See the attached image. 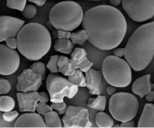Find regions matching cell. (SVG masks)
I'll return each instance as SVG.
<instances>
[{
    "mask_svg": "<svg viewBox=\"0 0 154 128\" xmlns=\"http://www.w3.org/2000/svg\"><path fill=\"white\" fill-rule=\"evenodd\" d=\"M6 1H7L6 5L8 7L22 11L26 4L27 0H6Z\"/></svg>",
    "mask_w": 154,
    "mask_h": 128,
    "instance_id": "28",
    "label": "cell"
},
{
    "mask_svg": "<svg viewBox=\"0 0 154 128\" xmlns=\"http://www.w3.org/2000/svg\"><path fill=\"white\" fill-rule=\"evenodd\" d=\"M120 127L122 128H132L135 127V121L133 119L130 120V121H125V122H122L120 124Z\"/></svg>",
    "mask_w": 154,
    "mask_h": 128,
    "instance_id": "37",
    "label": "cell"
},
{
    "mask_svg": "<svg viewBox=\"0 0 154 128\" xmlns=\"http://www.w3.org/2000/svg\"><path fill=\"white\" fill-rule=\"evenodd\" d=\"M85 1H99L101 0H85Z\"/></svg>",
    "mask_w": 154,
    "mask_h": 128,
    "instance_id": "44",
    "label": "cell"
},
{
    "mask_svg": "<svg viewBox=\"0 0 154 128\" xmlns=\"http://www.w3.org/2000/svg\"><path fill=\"white\" fill-rule=\"evenodd\" d=\"M50 106L53 110L57 111L59 115H63L67 109V105L64 101L62 102V103H52Z\"/></svg>",
    "mask_w": 154,
    "mask_h": 128,
    "instance_id": "32",
    "label": "cell"
},
{
    "mask_svg": "<svg viewBox=\"0 0 154 128\" xmlns=\"http://www.w3.org/2000/svg\"><path fill=\"white\" fill-rule=\"evenodd\" d=\"M18 116H19V113L17 111H8V112H5L2 114L3 120L7 122H11Z\"/></svg>",
    "mask_w": 154,
    "mask_h": 128,
    "instance_id": "34",
    "label": "cell"
},
{
    "mask_svg": "<svg viewBox=\"0 0 154 128\" xmlns=\"http://www.w3.org/2000/svg\"><path fill=\"white\" fill-rule=\"evenodd\" d=\"M71 31H65V30L58 29L57 31V38H66L70 39Z\"/></svg>",
    "mask_w": 154,
    "mask_h": 128,
    "instance_id": "36",
    "label": "cell"
},
{
    "mask_svg": "<svg viewBox=\"0 0 154 128\" xmlns=\"http://www.w3.org/2000/svg\"><path fill=\"white\" fill-rule=\"evenodd\" d=\"M6 45L8 46L11 49H15L17 47V38L15 37H10L5 40Z\"/></svg>",
    "mask_w": 154,
    "mask_h": 128,
    "instance_id": "35",
    "label": "cell"
},
{
    "mask_svg": "<svg viewBox=\"0 0 154 128\" xmlns=\"http://www.w3.org/2000/svg\"><path fill=\"white\" fill-rule=\"evenodd\" d=\"M152 88H154V84H152Z\"/></svg>",
    "mask_w": 154,
    "mask_h": 128,
    "instance_id": "46",
    "label": "cell"
},
{
    "mask_svg": "<svg viewBox=\"0 0 154 128\" xmlns=\"http://www.w3.org/2000/svg\"><path fill=\"white\" fill-rule=\"evenodd\" d=\"M84 11L78 3L63 1L56 4L49 13V22L56 29L72 31L83 21Z\"/></svg>",
    "mask_w": 154,
    "mask_h": 128,
    "instance_id": "4",
    "label": "cell"
},
{
    "mask_svg": "<svg viewBox=\"0 0 154 128\" xmlns=\"http://www.w3.org/2000/svg\"><path fill=\"white\" fill-rule=\"evenodd\" d=\"M42 85V79L40 75L33 72L29 68L25 69L17 76L16 89L21 92L37 91Z\"/></svg>",
    "mask_w": 154,
    "mask_h": 128,
    "instance_id": "11",
    "label": "cell"
},
{
    "mask_svg": "<svg viewBox=\"0 0 154 128\" xmlns=\"http://www.w3.org/2000/svg\"><path fill=\"white\" fill-rule=\"evenodd\" d=\"M138 127L154 128V104L146 103L138 121Z\"/></svg>",
    "mask_w": 154,
    "mask_h": 128,
    "instance_id": "18",
    "label": "cell"
},
{
    "mask_svg": "<svg viewBox=\"0 0 154 128\" xmlns=\"http://www.w3.org/2000/svg\"><path fill=\"white\" fill-rule=\"evenodd\" d=\"M20 55L15 49L7 45L0 44V74L8 76L13 74L20 66Z\"/></svg>",
    "mask_w": 154,
    "mask_h": 128,
    "instance_id": "10",
    "label": "cell"
},
{
    "mask_svg": "<svg viewBox=\"0 0 154 128\" xmlns=\"http://www.w3.org/2000/svg\"><path fill=\"white\" fill-rule=\"evenodd\" d=\"M95 121L96 125L100 128H111L114 125L113 118L109 115L102 112L96 114Z\"/></svg>",
    "mask_w": 154,
    "mask_h": 128,
    "instance_id": "22",
    "label": "cell"
},
{
    "mask_svg": "<svg viewBox=\"0 0 154 128\" xmlns=\"http://www.w3.org/2000/svg\"><path fill=\"white\" fill-rule=\"evenodd\" d=\"M102 75L108 84L124 88L132 82V70L126 60L115 55H108L102 64Z\"/></svg>",
    "mask_w": 154,
    "mask_h": 128,
    "instance_id": "5",
    "label": "cell"
},
{
    "mask_svg": "<svg viewBox=\"0 0 154 128\" xmlns=\"http://www.w3.org/2000/svg\"><path fill=\"white\" fill-rule=\"evenodd\" d=\"M126 61L135 71L144 70L154 56V21L138 27L125 46Z\"/></svg>",
    "mask_w": 154,
    "mask_h": 128,
    "instance_id": "2",
    "label": "cell"
},
{
    "mask_svg": "<svg viewBox=\"0 0 154 128\" xmlns=\"http://www.w3.org/2000/svg\"><path fill=\"white\" fill-rule=\"evenodd\" d=\"M51 110H53V109H51V106H49V105L47 104V103L43 101H38V103H37V106L35 108L36 112L42 115V116H44L47 112Z\"/></svg>",
    "mask_w": 154,
    "mask_h": 128,
    "instance_id": "31",
    "label": "cell"
},
{
    "mask_svg": "<svg viewBox=\"0 0 154 128\" xmlns=\"http://www.w3.org/2000/svg\"><path fill=\"white\" fill-rule=\"evenodd\" d=\"M62 118L63 127L66 128H88L92 127L88 110L80 106L67 107Z\"/></svg>",
    "mask_w": 154,
    "mask_h": 128,
    "instance_id": "9",
    "label": "cell"
},
{
    "mask_svg": "<svg viewBox=\"0 0 154 128\" xmlns=\"http://www.w3.org/2000/svg\"><path fill=\"white\" fill-rule=\"evenodd\" d=\"M139 109V102L135 95L127 92L114 93L109 100L111 116L120 122L134 119Z\"/></svg>",
    "mask_w": 154,
    "mask_h": 128,
    "instance_id": "6",
    "label": "cell"
},
{
    "mask_svg": "<svg viewBox=\"0 0 154 128\" xmlns=\"http://www.w3.org/2000/svg\"><path fill=\"white\" fill-rule=\"evenodd\" d=\"M71 40L74 44L83 45L88 39V34L84 29L80 30L78 32L71 33Z\"/></svg>",
    "mask_w": 154,
    "mask_h": 128,
    "instance_id": "26",
    "label": "cell"
},
{
    "mask_svg": "<svg viewBox=\"0 0 154 128\" xmlns=\"http://www.w3.org/2000/svg\"><path fill=\"white\" fill-rule=\"evenodd\" d=\"M57 64H58L59 72L63 73L64 76H69L70 75H72L76 70V69L72 65L70 58L64 56V55L59 56Z\"/></svg>",
    "mask_w": 154,
    "mask_h": 128,
    "instance_id": "19",
    "label": "cell"
},
{
    "mask_svg": "<svg viewBox=\"0 0 154 128\" xmlns=\"http://www.w3.org/2000/svg\"><path fill=\"white\" fill-rule=\"evenodd\" d=\"M40 95L42 97V99L40 100V101H43L45 102V103H48V101L50 100V95H48V94H47L45 91H41Z\"/></svg>",
    "mask_w": 154,
    "mask_h": 128,
    "instance_id": "39",
    "label": "cell"
},
{
    "mask_svg": "<svg viewBox=\"0 0 154 128\" xmlns=\"http://www.w3.org/2000/svg\"><path fill=\"white\" fill-rule=\"evenodd\" d=\"M44 119H45L46 127L58 128L63 127V123L57 112L53 110L49 111L44 115Z\"/></svg>",
    "mask_w": 154,
    "mask_h": 128,
    "instance_id": "21",
    "label": "cell"
},
{
    "mask_svg": "<svg viewBox=\"0 0 154 128\" xmlns=\"http://www.w3.org/2000/svg\"><path fill=\"white\" fill-rule=\"evenodd\" d=\"M15 106V101L12 97L9 96H1L0 97V111L8 112L13 110Z\"/></svg>",
    "mask_w": 154,
    "mask_h": 128,
    "instance_id": "25",
    "label": "cell"
},
{
    "mask_svg": "<svg viewBox=\"0 0 154 128\" xmlns=\"http://www.w3.org/2000/svg\"><path fill=\"white\" fill-rule=\"evenodd\" d=\"M146 100L149 102H153L154 101V91L153 89H151V91L147 94L145 95Z\"/></svg>",
    "mask_w": 154,
    "mask_h": 128,
    "instance_id": "40",
    "label": "cell"
},
{
    "mask_svg": "<svg viewBox=\"0 0 154 128\" xmlns=\"http://www.w3.org/2000/svg\"><path fill=\"white\" fill-rule=\"evenodd\" d=\"M114 55L117 57H120L122 58L124 56V52H125V48H114Z\"/></svg>",
    "mask_w": 154,
    "mask_h": 128,
    "instance_id": "38",
    "label": "cell"
},
{
    "mask_svg": "<svg viewBox=\"0 0 154 128\" xmlns=\"http://www.w3.org/2000/svg\"><path fill=\"white\" fill-rule=\"evenodd\" d=\"M87 53L83 48H75L71 52V62L75 69H79L83 72H87L92 67L93 63L88 60Z\"/></svg>",
    "mask_w": 154,
    "mask_h": 128,
    "instance_id": "15",
    "label": "cell"
},
{
    "mask_svg": "<svg viewBox=\"0 0 154 128\" xmlns=\"http://www.w3.org/2000/svg\"><path fill=\"white\" fill-rule=\"evenodd\" d=\"M18 51L29 61H38L51 47V36L44 25L29 22L23 25L17 34Z\"/></svg>",
    "mask_w": 154,
    "mask_h": 128,
    "instance_id": "3",
    "label": "cell"
},
{
    "mask_svg": "<svg viewBox=\"0 0 154 128\" xmlns=\"http://www.w3.org/2000/svg\"><path fill=\"white\" fill-rule=\"evenodd\" d=\"M152 89V83L150 82V74L144 75L137 79L133 82L132 86V91L134 94L143 98L147 94H148Z\"/></svg>",
    "mask_w": 154,
    "mask_h": 128,
    "instance_id": "17",
    "label": "cell"
},
{
    "mask_svg": "<svg viewBox=\"0 0 154 128\" xmlns=\"http://www.w3.org/2000/svg\"><path fill=\"white\" fill-rule=\"evenodd\" d=\"M82 25L90 43L102 50H111L123 41L127 29L125 16L114 6L98 5L84 13Z\"/></svg>",
    "mask_w": 154,
    "mask_h": 128,
    "instance_id": "1",
    "label": "cell"
},
{
    "mask_svg": "<svg viewBox=\"0 0 154 128\" xmlns=\"http://www.w3.org/2000/svg\"><path fill=\"white\" fill-rule=\"evenodd\" d=\"M72 83L79 87H86V76L83 74V71L79 69H76L75 73L69 76L68 78Z\"/></svg>",
    "mask_w": 154,
    "mask_h": 128,
    "instance_id": "24",
    "label": "cell"
},
{
    "mask_svg": "<svg viewBox=\"0 0 154 128\" xmlns=\"http://www.w3.org/2000/svg\"><path fill=\"white\" fill-rule=\"evenodd\" d=\"M28 1H30V2L34 3L36 5L40 6L41 7V6L44 5V4H45V1H46L47 0H28Z\"/></svg>",
    "mask_w": 154,
    "mask_h": 128,
    "instance_id": "42",
    "label": "cell"
},
{
    "mask_svg": "<svg viewBox=\"0 0 154 128\" xmlns=\"http://www.w3.org/2000/svg\"><path fill=\"white\" fill-rule=\"evenodd\" d=\"M116 91H117V90H116L115 87L113 86V85L107 87V93H108V95H113L114 93H116Z\"/></svg>",
    "mask_w": 154,
    "mask_h": 128,
    "instance_id": "41",
    "label": "cell"
},
{
    "mask_svg": "<svg viewBox=\"0 0 154 128\" xmlns=\"http://www.w3.org/2000/svg\"><path fill=\"white\" fill-rule=\"evenodd\" d=\"M14 127H46L42 115L35 112L23 114L17 119Z\"/></svg>",
    "mask_w": 154,
    "mask_h": 128,
    "instance_id": "14",
    "label": "cell"
},
{
    "mask_svg": "<svg viewBox=\"0 0 154 128\" xmlns=\"http://www.w3.org/2000/svg\"><path fill=\"white\" fill-rule=\"evenodd\" d=\"M109 1L111 6L116 7V6H118L121 4L122 0H109Z\"/></svg>",
    "mask_w": 154,
    "mask_h": 128,
    "instance_id": "43",
    "label": "cell"
},
{
    "mask_svg": "<svg viewBox=\"0 0 154 128\" xmlns=\"http://www.w3.org/2000/svg\"><path fill=\"white\" fill-rule=\"evenodd\" d=\"M113 127H120V126L119 125V124H117V125H114Z\"/></svg>",
    "mask_w": 154,
    "mask_h": 128,
    "instance_id": "45",
    "label": "cell"
},
{
    "mask_svg": "<svg viewBox=\"0 0 154 128\" xmlns=\"http://www.w3.org/2000/svg\"><path fill=\"white\" fill-rule=\"evenodd\" d=\"M29 69L37 74L40 75L42 80L46 79V66L43 62L35 61V62L30 65Z\"/></svg>",
    "mask_w": 154,
    "mask_h": 128,
    "instance_id": "27",
    "label": "cell"
},
{
    "mask_svg": "<svg viewBox=\"0 0 154 128\" xmlns=\"http://www.w3.org/2000/svg\"><path fill=\"white\" fill-rule=\"evenodd\" d=\"M122 7L135 22H144L154 16V0H122Z\"/></svg>",
    "mask_w": 154,
    "mask_h": 128,
    "instance_id": "8",
    "label": "cell"
},
{
    "mask_svg": "<svg viewBox=\"0 0 154 128\" xmlns=\"http://www.w3.org/2000/svg\"><path fill=\"white\" fill-rule=\"evenodd\" d=\"M46 87L51 103H62L65 97L73 98L78 91V85L57 73H51L48 75L46 78Z\"/></svg>",
    "mask_w": 154,
    "mask_h": 128,
    "instance_id": "7",
    "label": "cell"
},
{
    "mask_svg": "<svg viewBox=\"0 0 154 128\" xmlns=\"http://www.w3.org/2000/svg\"><path fill=\"white\" fill-rule=\"evenodd\" d=\"M74 43L72 40L66 38H57L54 43V49L65 54H71L74 49Z\"/></svg>",
    "mask_w": 154,
    "mask_h": 128,
    "instance_id": "20",
    "label": "cell"
},
{
    "mask_svg": "<svg viewBox=\"0 0 154 128\" xmlns=\"http://www.w3.org/2000/svg\"><path fill=\"white\" fill-rule=\"evenodd\" d=\"M86 87L89 89L90 94L99 95L102 91V73L100 71L89 69L86 72Z\"/></svg>",
    "mask_w": 154,
    "mask_h": 128,
    "instance_id": "16",
    "label": "cell"
},
{
    "mask_svg": "<svg viewBox=\"0 0 154 128\" xmlns=\"http://www.w3.org/2000/svg\"><path fill=\"white\" fill-rule=\"evenodd\" d=\"M59 55H52L50 58L49 62L47 64V68L51 71V73H58L59 67L57 62H58Z\"/></svg>",
    "mask_w": 154,
    "mask_h": 128,
    "instance_id": "30",
    "label": "cell"
},
{
    "mask_svg": "<svg viewBox=\"0 0 154 128\" xmlns=\"http://www.w3.org/2000/svg\"><path fill=\"white\" fill-rule=\"evenodd\" d=\"M20 112H35L38 102L42 99L40 94L38 91H28L21 92L18 91L17 94Z\"/></svg>",
    "mask_w": 154,
    "mask_h": 128,
    "instance_id": "13",
    "label": "cell"
},
{
    "mask_svg": "<svg viewBox=\"0 0 154 128\" xmlns=\"http://www.w3.org/2000/svg\"><path fill=\"white\" fill-rule=\"evenodd\" d=\"M25 21L10 16H0V42L17 37Z\"/></svg>",
    "mask_w": 154,
    "mask_h": 128,
    "instance_id": "12",
    "label": "cell"
},
{
    "mask_svg": "<svg viewBox=\"0 0 154 128\" xmlns=\"http://www.w3.org/2000/svg\"><path fill=\"white\" fill-rule=\"evenodd\" d=\"M87 106L91 109L103 112L106 106V97L99 94L96 98H90L87 103Z\"/></svg>",
    "mask_w": 154,
    "mask_h": 128,
    "instance_id": "23",
    "label": "cell"
},
{
    "mask_svg": "<svg viewBox=\"0 0 154 128\" xmlns=\"http://www.w3.org/2000/svg\"><path fill=\"white\" fill-rule=\"evenodd\" d=\"M11 89V83L6 79L0 78V94H8Z\"/></svg>",
    "mask_w": 154,
    "mask_h": 128,
    "instance_id": "33",
    "label": "cell"
},
{
    "mask_svg": "<svg viewBox=\"0 0 154 128\" xmlns=\"http://www.w3.org/2000/svg\"><path fill=\"white\" fill-rule=\"evenodd\" d=\"M21 12H22V15L24 17L27 18V19H31V18H33L36 15L37 9H36V7L34 4H26L23 10Z\"/></svg>",
    "mask_w": 154,
    "mask_h": 128,
    "instance_id": "29",
    "label": "cell"
}]
</instances>
